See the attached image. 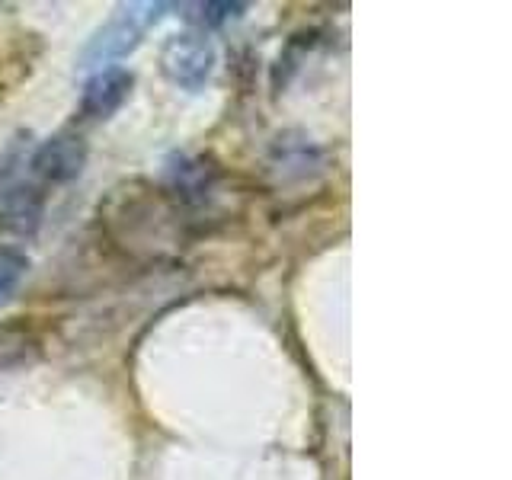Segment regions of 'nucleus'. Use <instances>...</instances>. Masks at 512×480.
<instances>
[{"label": "nucleus", "instance_id": "nucleus-1", "mask_svg": "<svg viewBox=\"0 0 512 480\" xmlns=\"http://www.w3.org/2000/svg\"><path fill=\"white\" fill-rule=\"evenodd\" d=\"M164 10H167V4L122 7L84 48V68H93V64H109L116 58H125L128 52H135L141 36H144V29H148L151 23H157L160 16H164Z\"/></svg>", "mask_w": 512, "mask_h": 480}, {"label": "nucleus", "instance_id": "nucleus-5", "mask_svg": "<svg viewBox=\"0 0 512 480\" xmlns=\"http://www.w3.org/2000/svg\"><path fill=\"white\" fill-rule=\"evenodd\" d=\"M42 340L36 327L23 317H10L0 320V372H10V368H20L39 356Z\"/></svg>", "mask_w": 512, "mask_h": 480}, {"label": "nucleus", "instance_id": "nucleus-4", "mask_svg": "<svg viewBox=\"0 0 512 480\" xmlns=\"http://www.w3.org/2000/svg\"><path fill=\"white\" fill-rule=\"evenodd\" d=\"M135 87V74L125 68H103L100 74H93L80 96V116L84 119H109L112 112H119L122 103L128 100V93Z\"/></svg>", "mask_w": 512, "mask_h": 480}, {"label": "nucleus", "instance_id": "nucleus-2", "mask_svg": "<svg viewBox=\"0 0 512 480\" xmlns=\"http://www.w3.org/2000/svg\"><path fill=\"white\" fill-rule=\"evenodd\" d=\"M160 71L183 90H202L215 71V45L202 32H180L160 48Z\"/></svg>", "mask_w": 512, "mask_h": 480}, {"label": "nucleus", "instance_id": "nucleus-6", "mask_svg": "<svg viewBox=\"0 0 512 480\" xmlns=\"http://www.w3.org/2000/svg\"><path fill=\"white\" fill-rule=\"evenodd\" d=\"M26 272H29L26 253L10 250V247H0V304L13 298V292L20 288Z\"/></svg>", "mask_w": 512, "mask_h": 480}, {"label": "nucleus", "instance_id": "nucleus-7", "mask_svg": "<svg viewBox=\"0 0 512 480\" xmlns=\"http://www.w3.org/2000/svg\"><path fill=\"white\" fill-rule=\"evenodd\" d=\"M199 10H202L199 20L205 26H221V23H228L231 16H237L240 10H247V7L244 4H202Z\"/></svg>", "mask_w": 512, "mask_h": 480}, {"label": "nucleus", "instance_id": "nucleus-3", "mask_svg": "<svg viewBox=\"0 0 512 480\" xmlns=\"http://www.w3.org/2000/svg\"><path fill=\"white\" fill-rule=\"evenodd\" d=\"M87 164V141L77 132H58L52 138H45L29 157V170L42 183H71L80 176Z\"/></svg>", "mask_w": 512, "mask_h": 480}]
</instances>
